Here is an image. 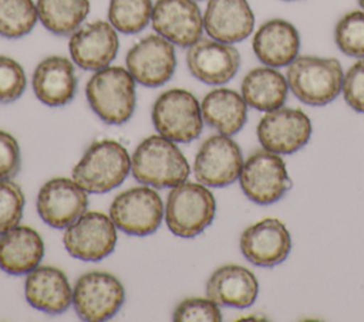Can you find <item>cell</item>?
Returning <instances> with one entry per match:
<instances>
[{
    "instance_id": "obj_1",
    "label": "cell",
    "mask_w": 364,
    "mask_h": 322,
    "mask_svg": "<svg viewBox=\"0 0 364 322\" xmlns=\"http://www.w3.org/2000/svg\"><path fill=\"white\" fill-rule=\"evenodd\" d=\"M131 172L139 183L164 189L186 182L191 167L172 140L161 135H152L135 149L131 157Z\"/></svg>"
},
{
    "instance_id": "obj_2",
    "label": "cell",
    "mask_w": 364,
    "mask_h": 322,
    "mask_svg": "<svg viewBox=\"0 0 364 322\" xmlns=\"http://www.w3.org/2000/svg\"><path fill=\"white\" fill-rule=\"evenodd\" d=\"M344 72L336 58L300 55L289 67L286 79L289 89L303 104L323 106L341 92Z\"/></svg>"
},
{
    "instance_id": "obj_3",
    "label": "cell",
    "mask_w": 364,
    "mask_h": 322,
    "mask_svg": "<svg viewBox=\"0 0 364 322\" xmlns=\"http://www.w3.org/2000/svg\"><path fill=\"white\" fill-rule=\"evenodd\" d=\"M135 79L122 67H105L88 79L85 95L91 109L109 125H122L135 109Z\"/></svg>"
},
{
    "instance_id": "obj_4",
    "label": "cell",
    "mask_w": 364,
    "mask_h": 322,
    "mask_svg": "<svg viewBox=\"0 0 364 322\" xmlns=\"http://www.w3.org/2000/svg\"><path fill=\"white\" fill-rule=\"evenodd\" d=\"M131 170L127 149L115 140H98L90 145L73 169V179L87 193H107L118 187Z\"/></svg>"
},
{
    "instance_id": "obj_5",
    "label": "cell",
    "mask_w": 364,
    "mask_h": 322,
    "mask_svg": "<svg viewBox=\"0 0 364 322\" xmlns=\"http://www.w3.org/2000/svg\"><path fill=\"white\" fill-rule=\"evenodd\" d=\"M216 201L212 191L202 183L183 182L168 194L165 221L178 237L199 235L215 218Z\"/></svg>"
},
{
    "instance_id": "obj_6",
    "label": "cell",
    "mask_w": 364,
    "mask_h": 322,
    "mask_svg": "<svg viewBox=\"0 0 364 322\" xmlns=\"http://www.w3.org/2000/svg\"><path fill=\"white\" fill-rule=\"evenodd\" d=\"M152 122L156 132L178 143L195 140L203 128L200 105L186 89H168L162 92L152 106Z\"/></svg>"
},
{
    "instance_id": "obj_7",
    "label": "cell",
    "mask_w": 364,
    "mask_h": 322,
    "mask_svg": "<svg viewBox=\"0 0 364 322\" xmlns=\"http://www.w3.org/2000/svg\"><path fill=\"white\" fill-rule=\"evenodd\" d=\"M239 180L246 197L262 206L276 203L291 187L284 160L266 149L253 152L243 162Z\"/></svg>"
},
{
    "instance_id": "obj_8",
    "label": "cell",
    "mask_w": 364,
    "mask_h": 322,
    "mask_svg": "<svg viewBox=\"0 0 364 322\" xmlns=\"http://www.w3.org/2000/svg\"><path fill=\"white\" fill-rule=\"evenodd\" d=\"M109 217L117 228L129 235H149L161 226L164 203L154 189L146 186L132 187L114 199Z\"/></svg>"
},
{
    "instance_id": "obj_9",
    "label": "cell",
    "mask_w": 364,
    "mask_h": 322,
    "mask_svg": "<svg viewBox=\"0 0 364 322\" xmlns=\"http://www.w3.org/2000/svg\"><path fill=\"white\" fill-rule=\"evenodd\" d=\"M125 299L118 278L108 272L91 271L81 275L73 289V305L82 321L98 322L112 318Z\"/></svg>"
},
{
    "instance_id": "obj_10",
    "label": "cell",
    "mask_w": 364,
    "mask_h": 322,
    "mask_svg": "<svg viewBox=\"0 0 364 322\" xmlns=\"http://www.w3.org/2000/svg\"><path fill=\"white\" fill-rule=\"evenodd\" d=\"M65 250L82 261H100L108 257L117 244V227L101 211H85L64 233Z\"/></svg>"
},
{
    "instance_id": "obj_11",
    "label": "cell",
    "mask_w": 364,
    "mask_h": 322,
    "mask_svg": "<svg viewBox=\"0 0 364 322\" xmlns=\"http://www.w3.org/2000/svg\"><path fill=\"white\" fill-rule=\"evenodd\" d=\"M127 70L144 87H161L171 79L176 68L173 44L159 34H149L127 52Z\"/></svg>"
},
{
    "instance_id": "obj_12",
    "label": "cell",
    "mask_w": 364,
    "mask_h": 322,
    "mask_svg": "<svg viewBox=\"0 0 364 322\" xmlns=\"http://www.w3.org/2000/svg\"><path fill=\"white\" fill-rule=\"evenodd\" d=\"M243 156L239 145L226 135H213L199 148L193 172L199 183L210 187H223L239 179Z\"/></svg>"
},
{
    "instance_id": "obj_13",
    "label": "cell",
    "mask_w": 364,
    "mask_h": 322,
    "mask_svg": "<svg viewBox=\"0 0 364 322\" xmlns=\"http://www.w3.org/2000/svg\"><path fill=\"white\" fill-rule=\"evenodd\" d=\"M311 136L310 118L294 108H277L266 112L257 125V139L263 149L290 155L307 145Z\"/></svg>"
},
{
    "instance_id": "obj_14",
    "label": "cell",
    "mask_w": 364,
    "mask_h": 322,
    "mask_svg": "<svg viewBox=\"0 0 364 322\" xmlns=\"http://www.w3.org/2000/svg\"><path fill=\"white\" fill-rule=\"evenodd\" d=\"M87 191L74 179L54 177L44 183L37 194L38 216L54 228L68 227L87 211Z\"/></svg>"
},
{
    "instance_id": "obj_15",
    "label": "cell",
    "mask_w": 364,
    "mask_h": 322,
    "mask_svg": "<svg viewBox=\"0 0 364 322\" xmlns=\"http://www.w3.org/2000/svg\"><path fill=\"white\" fill-rule=\"evenodd\" d=\"M151 23L156 34L179 47H191L203 31V16L195 0H156Z\"/></svg>"
},
{
    "instance_id": "obj_16",
    "label": "cell",
    "mask_w": 364,
    "mask_h": 322,
    "mask_svg": "<svg viewBox=\"0 0 364 322\" xmlns=\"http://www.w3.org/2000/svg\"><path fill=\"white\" fill-rule=\"evenodd\" d=\"M186 65L196 79L209 85H222L237 74L240 54L232 44L199 38L186 52Z\"/></svg>"
},
{
    "instance_id": "obj_17",
    "label": "cell",
    "mask_w": 364,
    "mask_h": 322,
    "mask_svg": "<svg viewBox=\"0 0 364 322\" xmlns=\"http://www.w3.org/2000/svg\"><path fill=\"white\" fill-rule=\"evenodd\" d=\"M119 48L117 30L108 21L97 20L78 27L70 37L68 50L75 65L88 71L108 67Z\"/></svg>"
},
{
    "instance_id": "obj_18",
    "label": "cell",
    "mask_w": 364,
    "mask_h": 322,
    "mask_svg": "<svg viewBox=\"0 0 364 322\" xmlns=\"http://www.w3.org/2000/svg\"><path fill=\"white\" fill-rule=\"evenodd\" d=\"M239 245L245 258L253 265L273 267L287 258L291 238L284 223L269 217L249 226L242 233Z\"/></svg>"
},
{
    "instance_id": "obj_19",
    "label": "cell",
    "mask_w": 364,
    "mask_h": 322,
    "mask_svg": "<svg viewBox=\"0 0 364 322\" xmlns=\"http://www.w3.org/2000/svg\"><path fill=\"white\" fill-rule=\"evenodd\" d=\"M255 27L247 0H208L203 28L213 40L235 44L246 40Z\"/></svg>"
},
{
    "instance_id": "obj_20",
    "label": "cell",
    "mask_w": 364,
    "mask_h": 322,
    "mask_svg": "<svg viewBox=\"0 0 364 322\" xmlns=\"http://www.w3.org/2000/svg\"><path fill=\"white\" fill-rule=\"evenodd\" d=\"M253 52L267 67H289L300 50L297 28L287 20L270 18L264 21L253 35Z\"/></svg>"
},
{
    "instance_id": "obj_21",
    "label": "cell",
    "mask_w": 364,
    "mask_h": 322,
    "mask_svg": "<svg viewBox=\"0 0 364 322\" xmlns=\"http://www.w3.org/2000/svg\"><path fill=\"white\" fill-rule=\"evenodd\" d=\"M31 85L36 96L48 106H63L71 102L77 89L73 62L61 55L44 58L33 72Z\"/></svg>"
},
{
    "instance_id": "obj_22",
    "label": "cell",
    "mask_w": 364,
    "mask_h": 322,
    "mask_svg": "<svg viewBox=\"0 0 364 322\" xmlns=\"http://www.w3.org/2000/svg\"><path fill=\"white\" fill-rule=\"evenodd\" d=\"M259 294L256 275L246 267L228 264L213 271L206 282V295L218 305L247 308Z\"/></svg>"
},
{
    "instance_id": "obj_23",
    "label": "cell",
    "mask_w": 364,
    "mask_h": 322,
    "mask_svg": "<svg viewBox=\"0 0 364 322\" xmlns=\"http://www.w3.org/2000/svg\"><path fill=\"white\" fill-rule=\"evenodd\" d=\"M24 292L33 308L51 315L67 311L73 304V289L67 275L54 267H37L28 272Z\"/></svg>"
},
{
    "instance_id": "obj_24",
    "label": "cell",
    "mask_w": 364,
    "mask_h": 322,
    "mask_svg": "<svg viewBox=\"0 0 364 322\" xmlns=\"http://www.w3.org/2000/svg\"><path fill=\"white\" fill-rule=\"evenodd\" d=\"M43 255V238L27 226H16L0 235V270L7 274L31 272L40 265Z\"/></svg>"
},
{
    "instance_id": "obj_25",
    "label": "cell",
    "mask_w": 364,
    "mask_h": 322,
    "mask_svg": "<svg viewBox=\"0 0 364 322\" xmlns=\"http://www.w3.org/2000/svg\"><path fill=\"white\" fill-rule=\"evenodd\" d=\"M202 118L219 133H237L247 119V104L242 94L229 88H216L205 95L200 104Z\"/></svg>"
},
{
    "instance_id": "obj_26",
    "label": "cell",
    "mask_w": 364,
    "mask_h": 322,
    "mask_svg": "<svg viewBox=\"0 0 364 322\" xmlns=\"http://www.w3.org/2000/svg\"><path fill=\"white\" fill-rule=\"evenodd\" d=\"M242 96L246 104L257 111L270 112L282 108L287 99L289 84L286 77L273 67L250 70L242 81Z\"/></svg>"
},
{
    "instance_id": "obj_27",
    "label": "cell",
    "mask_w": 364,
    "mask_h": 322,
    "mask_svg": "<svg viewBox=\"0 0 364 322\" xmlns=\"http://www.w3.org/2000/svg\"><path fill=\"white\" fill-rule=\"evenodd\" d=\"M36 6L41 24L57 35L73 34L90 11L88 0H37Z\"/></svg>"
},
{
    "instance_id": "obj_28",
    "label": "cell",
    "mask_w": 364,
    "mask_h": 322,
    "mask_svg": "<svg viewBox=\"0 0 364 322\" xmlns=\"http://www.w3.org/2000/svg\"><path fill=\"white\" fill-rule=\"evenodd\" d=\"M152 7L151 0H109L108 20L117 31L136 34L151 21Z\"/></svg>"
},
{
    "instance_id": "obj_29",
    "label": "cell",
    "mask_w": 364,
    "mask_h": 322,
    "mask_svg": "<svg viewBox=\"0 0 364 322\" xmlns=\"http://www.w3.org/2000/svg\"><path fill=\"white\" fill-rule=\"evenodd\" d=\"M38 20L33 0H0V35L20 38L28 34Z\"/></svg>"
},
{
    "instance_id": "obj_30",
    "label": "cell",
    "mask_w": 364,
    "mask_h": 322,
    "mask_svg": "<svg viewBox=\"0 0 364 322\" xmlns=\"http://www.w3.org/2000/svg\"><path fill=\"white\" fill-rule=\"evenodd\" d=\"M334 41L337 48L354 58H364V11L346 13L336 24Z\"/></svg>"
},
{
    "instance_id": "obj_31",
    "label": "cell",
    "mask_w": 364,
    "mask_h": 322,
    "mask_svg": "<svg viewBox=\"0 0 364 322\" xmlns=\"http://www.w3.org/2000/svg\"><path fill=\"white\" fill-rule=\"evenodd\" d=\"M24 194L14 182L0 180V235L20 224Z\"/></svg>"
},
{
    "instance_id": "obj_32",
    "label": "cell",
    "mask_w": 364,
    "mask_h": 322,
    "mask_svg": "<svg viewBox=\"0 0 364 322\" xmlns=\"http://www.w3.org/2000/svg\"><path fill=\"white\" fill-rule=\"evenodd\" d=\"M27 85L23 67L13 58L0 55V102L9 104L18 99Z\"/></svg>"
},
{
    "instance_id": "obj_33",
    "label": "cell",
    "mask_w": 364,
    "mask_h": 322,
    "mask_svg": "<svg viewBox=\"0 0 364 322\" xmlns=\"http://www.w3.org/2000/svg\"><path fill=\"white\" fill-rule=\"evenodd\" d=\"M173 321H205L219 322L222 321V312L215 301L210 298H188L183 299L173 311Z\"/></svg>"
},
{
    "instance_id": "obj_34",
    "label": "cell",
    "mask_w": 364,
    "mask_h": 322,
    "mask_svg": "<svg viewBox=\"0 0 364 322\" xmlns=\"http://www.w3.org/2000/svg\"><path fill=\"white\" fill-rule=\"evenodd\" d=\"M341 92L350 108L364 113V58L354 62L344 74Z\"/></svg>"
},
{
    "instance_id": "obj_35",
    "label": "cell",
    "mask_w": 364,
    "mask_h": 322,
    "mask_svg": "<svg viewBox=\"0 0 364 322\" xmlns=\"http://www.w3.org/2000/svg\"><path fill=\"white\" fill-rule=\"evenodd\" d=\"M20 169V148L17 139L0 131V180H10Z\"/></svg>"
},
{
    "instance_id": "obj_36",
    "label": "cell",
    "mask_w": 364,
    "mask_h": 322,
    "mask_svg": "<svg viewBox=\"0 0 364 322\" xmlns=\"http://www.w3.org/2000/svg\"><path fill=\"white\" fill-rule=\"evenodd\" d=\"M358 1V6L361 7V10L364 11V0H357Z\"/></svg>"
},
{
    "instance_id": "obj_37",
    "label": "cell",
    "mask_w": 364,
    "mask_h": 322,
    "mask_svg": "<svg viewBox=\"0 0 364 322\" xmlns=\"http://www.w3.org/2000/svg\"><path fill=\"white\" fill-rule=\"evenodd\" d=\"M283 1H296V0H283Z\"/></svg>"
},
{
    "instance_id": "obj_38",
    "label": "cell",
    "mask_w": 364,
    "mask_h": 322,
    "mask_svg": "<svg viewBox=\"0 0 364 322\" xmlns=\"http://www.w3.org/2000/svg\"><path fill=\"white\" fill-rule=\"evenodd\" d=\"M195 1H200V0H195Z\"/></svg>"
}]
</instances>
